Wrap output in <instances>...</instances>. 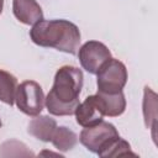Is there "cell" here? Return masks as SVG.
Masks as SVG:
<instances>
[{
	"mask_svg": "<svg viewBox=\"0 0 158 158\" xmlns=\"http://www.w3.org/2000/svg\"><path fill=\"white\" fill-rule=\"evenodd\" d=\"M83 72L73 65L60 67L53 80V85L44 99L49 114L54 116H70L79 105V95L83 88Z\"/></svg>",
	"mask_w": 158,
	"mask_h": 158,
	"instance_id": "6da1fadb",
	"label": "cell"
},
{
	"mask_svg": "<svg viewBox=\"0 0 158 158\" xmlns=\"http://www.w3.org/2000/svg\"><path fill=\"white\" fill-rule=\"evenodd\" d=\"M30 38L40 47L75 54L80 46V31L68 20H41L30 30Z\"/></svg>",
	"mask_w": 158,
	"mask_h": 158,
	"instance_id": "7a4b0ae2",
	"label": "cell"
},
{
	"mask_svg": "<svg viewBox=\"0 0 158 158\" xmlns=\"http://www.w3.org/2000/svg\"><path fill=\"white\" fill-rule=\"evenodd\" d=\"M118 137L116 127L102 120L94 126L84 127L79 135V141L88 151L104 157V153Z\"/></svg>",
	"mask_w": 158,
	"mask_h": 158,
	"instance_id": "3957f363",
	"label": "cell"
},
{
	"mask_svg": "<svg viewBox=\"0 0 158 158\" xmlns=\"http://www.w3.org/2000/svg\"><path fill=\"white\" fill-rule=\"evenodd\" d=\"M127 69L126 65L116 59L110 58L106 60L96 73V85L99 93L116 94L122 91L127 83Z\"/></svg>",
	"mask_w": 158,
	"mask_h": 158,
	"instance_id": "277c9868",
	"label": "cell"
},
{
	"mask_svg": "<svg viewBox=\"0 0 158 158\" xmlns=\"http://www.w3.org/2000/svg\"><path fill=\"white\" fill-rule=\"evenodd\" d=\"M44 94L41 85L35 80H25L17 85L15 102L17 109L27 116L40 115L44 106Z\"/></svg>",
	"mask_w": 158,
	"mask_h": 158,
	"instance_id": "5b68a950",
	"label": "cell"
},
{
	"mask_svg": "<svg viewBox=\"0 0 158 158\" xmlns=\"http://www.w3.org/2000/svg\"><path fill=\"white\" fill-rule=\"evenodd\" d=\"M78 58L83 69L90 74H96L100 67L111 58V52L102 42L88 41L79 47Z\"/></svg>",
	"mask_w": 158,
	"mask_h": 158,
	"instance_id": "8992f818",
	"label": "cell"
},
{
	"mask_svg": "<svg viewBox=\"0 0 158 158\" xmlns=\"http://www.w3.org/2000/svg\"><path fill=\"white\" fill-rule=\"evenodd\" d=\"M74 115H75L77 123L80 125L81 127L94 126L99 123L100 121H102L104 112H102L98 95L96 94L90 95L81 104L79 102V105L75 109Z\"/></svg>",
	"mask_w": 158,
	"mask_h": 158,
	"instance_id": "52a82bcc",
	"label": "cell"
},
{
	"mask_svg": "<svg viewBox=\"0 0 158 158\" xmlns=\"http://www.w3.org/2000/svg\"><path fill=\"white\" fill-rule=\"evenodd\" d=\"M12 12L23 25L33 26L43 20V11L36 0H12Z\"/></svg>",
	"mask_w": 158,
	"mask_h": 158,
	"instance_id": "ba28073f",
	"label": "cell"
},
{
	"mask_svg": "<svg viewBox=\"0 0 158 158\" xmlns=\"http://www.w3.org/2000/svg\"><path fill=\"white\" fill-rule=\"evenodd\" d=\"M57 128V121L51 116H35L28 123L27 132L42 142H51L52 136Z\"/></svg>",
	"mask_w": 158,
	"mask_h": 158,
	"instance_id": "9c48e42d",
	"label": "cell"
},
{
	"mask_svg": "<svg viewBox=\"0 0 158 158\" xmlns=\"http://www.w3.org/2000/svg\"><path fill=\"white\" fill-rule=\"evenodd\" d=\"M98 98L104 112V116L109 117H117L122 115L126 110V99L122 91L116 94H106V93H99Z\"/></svg>",
	"mask_w": 158,
	"mask_h": 158,
	"instance_id": "30bf717a",
	"label": "cell"
},
{
	"mask_svg": "<svg viewBox=\"0 0 158 158\" xmlns=\"http://www.w3.org/2000/svg\"><path fill=\"white\" fill-rule=\"evenodd\" d=\"M17 79L11 73L0 69V101L12 106L17 90Z\"/></svg>",
	"mask_w": 158,
	"mask_h": 158,
	"instance_id": "8fae6325",
	"label": "cell"
},
{
	"mask_svg": "<svg viewBox=\"0 0 158 158\" xmlns=\"http://www.w3.org/2000/svg\"><path fill=\"white\" fill-rule=\"evenodd\" d=\"M51 142L58 151L67 152L75 147V144L78 143V136L74 131L69 130L65 126H57Z\"/></svg>",
	"mask_w": 158,
	"mask_h": 158,
	"instance_id": "7c38bea8",
	"label": "cell"
},
{
	"mask_svg": "<svg viewBox=\"0 0 158 158\" xmlns=\"http://www.w3.org/2000/svg\"><path fill=\"white\" fill-rule=\"evenodd\" d=\"M143 117L146 127L154 131L157 125V95L148 86H144L143 93Z\"/></svg>",
	"mask_w": 158,
	"mask_h": 158,
	"instance_id": "4fadbf2b",
	"label": "cell"
},
{
	"mask_svg": "<svg viewBox=\"0 0 158 158\" xmlns=\"http://www.w3.org/2000/svg\"><path fill=\"white\" fill-rule=\"evenodd\" d=\"M126 154H132L136 156V153H133L131 151V146L127 141L122 139L121 137H118L109 148L107 151L104 153V157H120V156H126Z\"/></svg>",
	"mask_w": 158,
	"mask_h": 158,
	"instance_id": "5bb4252c",
	"label": "cell"
},
{
	"mask_svg": "<svg viewBox=\"0 0 158 158\" xmlns=\"http://www.w3.org/2000/svg\"><path fill=\"white\" fill-rule=\"evenodd\" d=\"M2 9H4V0H0V15L2 12Z\"/></svg>",
	"mask_w": 158,
	"mask_h": 158,
	"instance_id": "9a60e30c",
	"label": "cell"
},
{
	"mask_svg": "<svg viewBox=\"0 0 158 158\" xmlns=\"http://www.w3.org/2000/svg\"><path fill=\"white\" fill-rule=\"evenodd\" d=\"M1 126H2V122H1V120H0V128H1Z\"/></svg>",
	"mask_w": 158,
	"mask_h": 158,
	"instance_id": "2e32d148",
	"label": "cell"
}]
</instances>
